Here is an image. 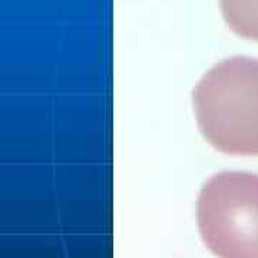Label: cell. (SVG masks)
Returning <instances> with one entry per match:
<instances>
[{
  "label": "cell",
  "instance_id": "cell-1",
  "mask_svg": "<svg viewBox=\"0 0 258 258\" xmlns=\"http://www.w3.org/2000/svg\"><path fill=\"white\" fill-rule=\"evenodd\" d=\"M194 108L215 149L258 157V59L235 56L212 66L194 91Z\"/></svg>",
  "mask_w": 258,
  "mask_h": 258
},
{
  "label": "cell",
  "instance_id": "cell-2",
  "mask_svg": "<svg viewBox=\"0 0 258 258\" xmlns=\"http://www.w3.org/2000/svg\"><path fill=\"white\" fill-rule=\"evenodd\" d=\"M198 228L218 258H258V175L221 172L203 186Z\"/></svg>",
  "mask_w": 258,
  "mask_h": 258
},
{
  "label": "cell",
  "instance_id": "cell-3",
  "mask_svg": "<svg viewBox=\"0 0 258 258\" xmlns=\"http://www.w3.org/2000/svg\"><path fill=\"white\" fill-rule=\"evenodd\" d=\"M221 12L234 33L258 42V0H221Z\"/></svg>",
  "mask_w": 258,
  "mask_h": 258
}]
</instances>
